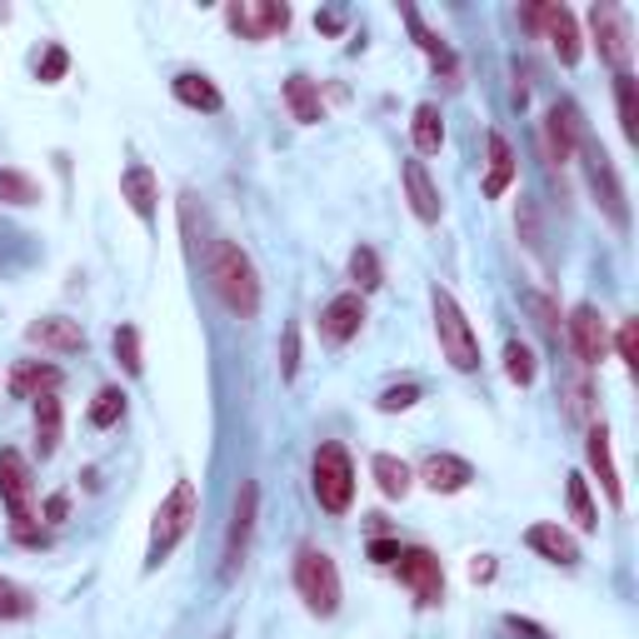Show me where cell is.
Wrapping results in <instances>:
<instances>
[{"instance_id": "cell-20", "label": "cell", "mask_w": 639, "mask_h": 639, "mask_svg": "<svg viewBox=\"0 0 639 639\" xmlns=\"http://www.w3.org/2000/svg\"><path fill=\"white\" fill-rule=\"evenodd\" d=\"M56 390H60V370L56 365L25 360V365L11 370V395L15 400H40V395H56Z\"/></svg>"}, {"instance_id": "cell-18", "label": "cell", "mask_w": 639, "mask_h": 639, "mask_svg": "<svg viewBox=\"0 0 639 639\" xmlns=\"http://www.w3.org/2000/svg\"><path fill=\"white\" fill-rule=\"evenodd\" d=\"M575 141H584V125H580V110L575 106H555L545 120V150L550 160H569Z\"/></svg>"}, {"instance_id": "cell-34", "label": "cell", "mask_w": 639, "mask_h": 639, "mask_svg": "<svg viewBox=\"0 0 639 639\" xmlns=\"http://www.w3.org/2000/svg\"><path fill=\"white\" fill-rule=\"evenodd\" d=\"M0 201H5V205H36L40 190L31 185L25 176H15V170H0Z\"/></svg>"}, {"instance_id": "cell-16", "label": "cell", "mask_w": 639, "mask_h": 639, "mask_svg": "<svg viewBox=\"0 0 639 639\" xmlns=\"http://www.w3.org/2000/svg\"><path fill=\"white\" fill-rule=\"evenodd\" d=\"M420 480H425L435 495H460V490L474 480V470L460 460V455H430V460L420 465Z\"/></svg>"}, {"instance_id": "cell-17", "label": "cell", "mask_w": 639, "mask_h": 639, "mask_svg": "<svg viewBox=\"0 0 639 639\" xmlns=\"http://www.w3.org/2000/svg\"><path fill=\"white\" fill-rule=\"evenodd\" d=\"M584 455H590V470L600 474V490L610 495V505H625V485H619V470H615V455H610V430H590L584 439Z\"/></svg>"}, {"instance_id": "cell-41", "label": "cell", "mask_w": 639, "mask_h": 639, "mask_svg": "<svg viewBox=\"0 0 639 639\" xmlns=\"http://www.w3.org/2000/svg\"><path fill=\"white\" fill-rule=\"evenodd\" d=\"M65 65H71V60H65V50H60V46H50V50H46V60H40V81H46V85H56L60 75H65Z\"/></svg>"}, {"instance_id": "cell-2", "label": "cell", "mask_w": 639, "mask_h": 639, "mask_svg": "<svg viewBox=\"0 0 639 639\" xmlns=\"http://www.w3.org/2000/svg\"><path fill=\"white\" fill-rule=\"evenodd\" d=\"M195 509H201V499H195V485L190 480H176V490H170L166 499H160V509H155V525H150V550H145V569H160L170 559V550L185 540V530L195 525Z\"/></svg>"}, {"instance_id": "cell-23", "label": "cell", "mask_w": 639, "mask_h": 639, "mask_svg": "<svg viewBox=\"0 0 639 639\" xmlns=\"http://www.w3.org/2000/svg\"><path fill=\"white\" fill-rule=\"evenodd\" d=\"M405 190H410V210L420 215V220H439V190L430 185L420 160H405Z\"/></svg>"}, {"instance_id": "cell-5", "label": "cell", "mask_w": 639, "mask_h": 639, "mask_svg": "<svg viewBox=\"0 0 639 639\" xmlns=\"http://www.w3.org/2000/svg\"><path fill=\"white\" fill-rule=\"evenodd\" d=\"M296 590L315 615H335L340 610V569L325 550H300L296 559Z\"/></svg>"}, {"instance_id": "cell-28", "label": "cell", "mask_w": 639, "mask_h": 639, "mask_svg": "<svg viewBox=\"0 0 639 639\" xmlns=\"http://www.w3.org/2000/svg\"><path fill=\"white\" fill-rule=\"evenodd\" d=\"M285 100H290L300 125H315L319 120V91L305 81V75H290V81H285Z\"/></svg>"}, {"instance_id": "cell-25", "label": "cell", "mask_w": 639, "mask_h": 639, "mask_svg": "<svg viewBox=\"0 0 639 639\" xmlns=\"http://www.w3.org/2000/svg\"><path fill=\"white\" fill-rule=\"evenodd\" d=\"M375 485H379V495L405 499L414 485V474H410V465L395 460V455H375Z\"/></svg>"}, {"instance_id": "cell-11", "label": "cell", "mask_w": 639, "mask_h": 639, "mask_svg": "<svg viewBox=\"0 0 639 639\" xmlns=\"http://www.w3.org/2000/svg\"><path fill=\"white\" fill-rule=\"evenodd\" d=\"M230 25L250 40H265L290 25V5H275V0H240V5H230Z\"/></svg>"}, {"instance_id": "cell-37", "label": "cell", "mask_w": 639, "mask_h": 639, "mask_svg": "<svg viewBox=\"0 0 639 639\" xmlns=\"http://www.w3.org/2000/svg\"><path fill=\"white\" fill-rule=\"evenodd\" d=\"M116 360L131 370V375H141L145 360H141V335H135V325H120L116 330Z\"/></svg>"}, {"instance_id": "cell-8", "label": "cell", "mask_w": 639, "mask_h": 639, "mask_svg": "<svg viewBox=\"0 0 639 639\" xmlns=\"http://www.w3.org/2000/svg\"><path fill=\"white\" fill-rule=\"evenodd\" d=\"M400 580L414 590V600L420 604H439L445 600V569H439V559L430 555V550H400Z\"/></svg>"}, {"instance_id": "cell-38", "label": "cell", "mask_w": 639, "mask_h": 639, "mask_svg": "<svg viewBox=\"0 0 639 639\" xmlns=\"http://www.w3.org/2000/svg\"><path fill=\"white\" fill-rule=\"evenodd\" d=\"M300 370V325H285V340H280V375L296 379Z\"/></svg>"}, {"instance_id": "cell-21", "label": "cell", "mask_w": 639, "mask_h": 639, "mask_svg": "<svg viewBox=\"0 0 639 639\" xmlns=\"http://www.w3.org/2000/svg\"><path fill=\"white\" fill-rule=\"evenodd\" d=\"M120 195L131 201V210L141 215V220H155V201H160V185H155V176L135 160V166H125V176H120Z\"/></svg>"}, {"instance_id": "cell-43", "label": "cell", "mask_w": 639, "mask_h": 639, "mask_svg": "<svg viewBox=\"0 0 639 639\" xmlns=\"http://www.w3.org/2000/svg\"><path fill=\"white\" fill-rule=\"evenodd\" d=\"M370 555H375L379 565H395V559H400V545H390V540H375V545H370Z\"/></svg>"}, {"instance_id": "cell-30", "label": "cell", "mask_w": 639, "mask_h": 639, "mask_svg": "<svg viewBox=\"0 0 639 639\" xmlns=\"http://www.w3.org/2000/svg\"><path fill=\"white\" fill-rule=\"evenodd\" d=\"M615 100H619V131L629 141H639V106H635V75L629 71L615 75Z\"/></svg>"}, {"instance_id": "cell-10", "label": "cell", "mask_w": 639, "mask_h": 639, "mask_svg": "<svg viewBox=\"0 0 639 639\" xmlns=\"http://www.w3.org/2000/svg\"><path fill=\"white\" fill-rule=\"evenodd\" d=\"M584 160H590V185H594V195H600L604 215H610V220H615V226L625 230V226H629V210H625V185H619L615 166H610V155H604V150H594V145L584 141Z\"/></svg>"}, {"instance_id": "cell-35", "label": "cell", "mask_w": 639, "mask_h": 639, "mask_svg": "<svg viewBox=\"0 0 639 639\" xmlns=\"http://www.w3.org/2000/svg\"><path fill=\"white\" fill-rule=\"evenodd\" d=\"M505 370H509V379H515V385H530V379H534V355H530V345L509 340V345H505Z\"/></svg>"}, {"instance_id": "cell-19", "label": "cell", "mask_w": 639, "mask_h": 639, "mask_svg": "<svg viewBox=\"0 0 639 639\" xmlns=\"http://www.w3.org/2000/svg\"><path fill=\"white\" fill-rule=\"evenodd\" d=\"M525 545H530L534 555L555 559V565H575V559H580V545H575V534H565L559 525H530V530H525Z\"/></svg>"}, {"instance_id": "cell-40", "label": "cell", "mask_w": 639, "mask_h": 639, "mask_svg": "<svg viewBox=\"0 0 639 639\" xmlns=\"http://www.w3.org/2000/svg\"><path fill=\"white\" fill-rule=\"evenodd\" d=\"M615 350H619V360H625L629 370L639 365V330H635V319H625V325H619V335H615Z\"/></svg>"}, {"instance_id": "cell-22", "label": "cell", "mask_w": 639, "mask_h": 639, "mask_svg": "<svg viewBox=\"0 0 639 639\" xmlns=\"http://www.w3.org/2000/svg\"><path fill=\"white\" fill-rule=\"evenodd\" d=\"M509 185H515V150H509V141H505L499 131H490V176H485V195H490V201H499Z\"/></svg>"}, {"instance_id": "cell-14", "label": "cell", "mask_w": 639, "mask_h": 639, "mask_svg": "<svg viewBox=\"0 0 639 639\" xmlns=\"http://www.w3.org/2000/svg\"><path fill=\"white\" fill-rule=\"evenodd\" d=\"M360 325H365V300L350 290V296H335L330 305H325V315H319V330L330 335L335 345H345L350 335H360Z\"/></svg>"}, {"instance_id": "cell-31", "label": "cell", "mask_w": 639, "mask_h": 639, "mask_svg": "<svg viewBox=\"0 0 639 639\" xmlns=\"http://www.w3.org/2000/svg\"><path fill=\"white\" fill-rule=\"evenodd\" d=\"M405 21H410V31H414V40H420V50H425V56L435 60V65H445V71H450V65H455L450 46H445V40H439L435 31H425V21H420V15H414L410 5H405Z\"/></svg>"}, {"instance_id": "cell-36", "label": "cell", "mask_w": 639, "mask_h": 639, "mask_svg": "<svg viewBox=\"0 0 639 639\" xmlns=\"http://www.w3.org/2000/svg\"><path fill=\"white\" fill-rule=\"evenodd\" d=\"M36 610V600L21 590V584H11V580H0V619H25Z\"/></svg>"}, {"instance_id": "cell-4", "label": "cell", "mask_w": 639, "mask_h": 639, "mask_svg": "<svg viewBox=\"0 0 639 639\" xmlns=\"http://www.w3.org/2000/svg\"><path fill=\"white\" fill-rule=\"evenodd\" d=\"M315 499L319 509H330V515H345L350 509V499H355V470H350V455H345V445H335V439H325L315 450Z\"/></svg>"}, {"instance_id": "cell-7", "label": "cell", "mask_w": 639, "mask_h": 639, "mask_svg": "<svg viewBox=\"0 0 639 639\" xmlns=\"http://www.w3.org/2000/svg\"><path fill=\"white\" fill-rule=\"evenodd\" d=\"M255 505H261V490L255 480H240V495H236V515H230V534H226V580L245 565V550H250V530H255Z\"/></svg>"}, {"instance_id": "cell-27", "label": "cell", "mask_w": 639, "mask_h": 639, "mask_svg": "<svg viewBox=\"0 0 639 639\" xmlns=\"http://www.w3.org/2000/svg\"><path fill=\"white\" fill-rule=\"evenodd\" d=\"M565 499H569V520L580 525L584 534L600 525V509H594V499H590V485H584V474H569L565 480Z\"/></svg>"}, {"instance_id": "cell-46", "label": "cell", "mask_w": 639, "mask_h": 639, "mask_svg": "<svg viewBox=\"0 0 639 639\" xmlns=\"http://www.w3.org/2000/svg\"><path fill=\"white\" fill-rule=\"evenodd\" d=\"M509 629H520V635H530V639H545V629L530 625V619H520V615H509Z\"/></svg>"}, {"instance_id": "cell-12", "label": "cell", "mask_w": 639, "mask_h": 639, "mask_svg": "<svg viewBox=\"0 0 639 639\" xmlns=\"http://www.w3.org/2000/svg\"><path fill=\"white\" fill-rule=\"evenodd\" d=\"M530 25L545 31L550 46H555V56L565 60V65L580 60V31H575V15H569L565 5H530Z\"/></svg>"}, {"instance_id": "cell-44", "label": "cell", "mask_w": 639, "mask_h": 639, "mask_svg": "<svg viewBox=\"0 0 639 639\" xmlns=\"http://www.w3.org/2000/svg\"><path fill=\"white\" fill-rule=\"evenodd\" d=\"M65 509H71V499H65V495H50L46 499V520L60 525V520H65Z\"/></svg>"}, {"instance_id": "cell-29", "label": "cell", "mask_w": 639, "mask_h": 639, "mask_svg": "<svg viewBox=\"0 0 639 639\" xmlns=\"http://www.w3.org/2000/svg\"><path fill=\"white\" fill-rule=\"evenodd\" d=\"M36 435H40V455H50L60 445V400L40 395L36 400Z\"/></svg>"}, {"instance_id": "cell-15", "label": "cell", "mask_w": 639, "mask_h": 639, "mask_svg": "<svg viewBox=\"0 0 639 639\" xmlns=\"http://www.w3.org/2000/svg\"><path fill=\"white\" fill-rule=\"evenodd\" d=\"M25 340L40 345V350H56V355H75V350H85L81 325H75V319H60V315L36 319V325L25 330Z\"/></svg>"}, {"instance_id": "cell-13", "label": "cell", "mask_w": 639, "mask_h": 639, "mask_svg": "<svg viewBox=\"0 0 639 639\" xmlns=\"http://www.w3.org/2000/svg\"><path fill=\"white\" fill-rule=\"evenodd\" d=\"M569 340H575V355L584 360V365H600L604 355H610V330H604V315L594 305H580L575 315H569Z\"/></svg>"}, {"instance_id": "cell-33", "label": "cell", "mask_w": 639, "mask_h": 639, "mask_svg": "<svg viewBox=\"0 0 639 639\" xmlns=\"http://www.w3.org/2000/svg\"><path fill=\"white\" fill-rule=\"evenodd\" d=\"M350 275L360 280V290H379V280H385V275H379V255H375V250H370V245L350 250Z\"/></svg>"}, {"instance_id": "cell-39", "label": "cell", "mask_w": 639, "mask_h": 639, "mask_svg": "<svg viewBox=\"0 0 639 639\" xmlns=\"http://www.w3.org/2000/svg\"><path fill=\"white\" fill-rule=\"evenodd\" d=\"M414 400H420V385H390V390L379 395V410L395 414V410H410Z\"/></svg>"}, {"instance_id": "cell-26", "label": "cell", "mask_w": 639, "mask_h": 639, "mask_svg": "<svg viewBox=\"0 0 639 639\" xmlns=\"http://www.w3.org/2000/svg\"><path fill=\"white\" fill-rule=\"evenodd\" d=\"M410 135H414V150L420 155H435L439 145H445V120H439L435 106H420L410 120Z\"/></svg>"}, {"instance_id": "cell-42", "label": "cell", "mask_w": 639, "mask_h": 639, "mask_svg": "<svg viewBox=\"0 0 639 639\" xmlns=\"http://www.w3.org/2000/svg\"><path fill=\"white\" fill-rule=\"evenodd\" d=\"M530 310H534V315H540V325H545V330H555V325H559V315H555V305H550V300L530 296Z\"/></svg>"}, {"instance_id": "cell-6", "label": "cell", "mask_w": 639, "mask_h": 639, "mask_svg": "<svg viewBox=\"0 0 639 639\" xmlns=\"http://www.w3.org/2000/svg\"><path fill=\"white\" fill-rule=\"evenodd\" d=\"M0 499H5V509H11V530L15 540H25V545H36V515H31V465H25L21 450H0Z\"/></svg>"}, {"instance_id": "cell-45", "label": "cell", "mask_w": 639, "mask_h": 639, "mask_svg": "<svg viewBox=\"0 0 639 639\" xmlns=\"http://www.w3.org/2000/svg\"><path fill=\"white\" fill-rule=\"evenodd\" d=\"M490 575H495V565H490V555H480V559L470 565V580L480 584V580H490Z\"/></svg>"}, {"instance_id": "cell-1", "label": "cell", "mask_w": 639, "mask_h": 639, "mask_svg": "<svg viewBox=\"0 0 639 639\" xmlns=\"http://www.w3.org/2000/svg\"><path fill=\"white\" fill-rule=\"evenodd\" d=\"M210 285L215 296L226 300V310H236L240 319H255V310H261V275H255L250 255L236 240H215L210 245Z\"/></svg>"}, {"instance_id": "cell-32", "label": "cell", "mask_w": 639, "mask_h": 639, "mask_svg": "<svg viewBox=\"0 0 639 639\" xmlns=\"http://www.w3.org/2000/svg\"><path fill=\"white\" fill-rule=\"evenodd\" d=\"M120 414H125V395H120L116 385H106V390L95 395V405H91V425L95 430H110Z\"/></svg>"}, {"instance_id": "cell-9", "label": "cell", "mask_w": 639, "mask_h": 639, "mask_svg": "<svg viewBox=\"0 0 639 639\" xmlns=\"http://www.w3.org/2000/svg\"><path fill=\"white\" fill-rule=\"evenodd\" d=\"M590 25H594V46L600 56L615 65V71H629V21L615 11V5H590Z\"/></svg>"}, {"instance_id": "cell-24", "label": "cell", "mask_w": 639, "mask_h": 639, "mask_svg": "<svg viewBox=\"0 0 639 639\" xmlns=\"http://www.w3.org/2000/svg\"><path fill=\"white\" fill-rule=\"evenodd\" d=\"M176 100L180 106H190V110H205V116H215V110L226 106L220 91H215V81H205V75H195V71L176 75Z\"/></svg>"}, {"instance_id": "cell-3", "label": "cell", "mask_w": 639, "mask_h": 639, "mask_svg": "<svg viewBox=\"0 0 639 639\" xmlns=\"http://www.w3.org/2000/svg\"><path fill=\"white\" fill-rule=\"evenodd\" d=\"M430 305H435V330H439V350H445V360H450L455 370H474L480 365V340H474L465 310L455 305V296L435 285V290H430Z\"/></svg>"}]
</instances>
